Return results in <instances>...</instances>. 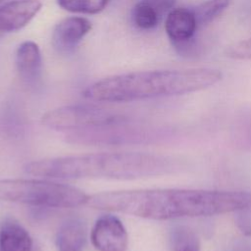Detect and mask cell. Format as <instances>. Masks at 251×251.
I'll list each match as a JSON object with an SVG mask.
<instances>
[{
    "label": "cell",
    "mask_w": 251,
    "mask_h": 251,
    "mask_svg": "<svg viewBox=\"0 0 251 251\" xmlns=\"http://www.w3.org/2000/svg\"><path fill=\"white\" fill-rule=\"evenodd\" d=\"M86 225L77 217L66 219L56 234L58 251H82L86 243Z\"/></svg>",
    "instance_id": "obj_11"
},
{
    "label": "cell",
    "mask_w": 251,
    "mask_h": 251,
    "mask_svg": "<svg viewBox=\"0 0 251 251\" xmlns=\"http://www.w3.org/2000/svg\"><path fill=\"white\" fill-rule=\"evenodd\" d=\"M2 35H3V34L0 32V37H2Z\"/></svg>",
    "instance_id": "obj_21"
},
{
    "label": "cell",
    "mask_w": 251,
    "mask_h": 251,
    "mask_svg": "<svg viewBox=\"0 0 251 251\" xmlns=\"http://www.w3.org/2000/svg\"><path fill=\"white\" fill-rule=\"evenodd\" d=\"M1 1H2V0H0V2H1Z\"/></svg>",
    "instance_id": "obj_22"
},
{
    "label": "cell",
    "mask_w": 251,
    "mask_h": 251,
    "mask_svg": "<svg viewBox=\"0 0 251 251\" xmlns=\"http://www.w3.org/2000/svg\"><path fill=\"white\" fill-rule=\"evenodd\" d=\"M250 207L235 211V223L241 232L247 236L251 235V211Z\"/></svg>",
    "instance_id": "obj_18"
},
{
    "label": "cell",
    "mask_w": 251,
    "mask_h": 251,
    "mask_svg": "<svg viewBox=\"0 0 251 251\" xmlns=\"http://www.w3.org/2000/svg\"><path fill=\"white\" fill-rule=\"evenodd\" d=\"M86 204L94 209L150 220L208 217L251 206V193L235 190L138 189L96 193Z\"/></svg>",
    "instance_id": "obj_1"
},
{
    "label": "cell",
    "mask_w": 251,
    "mask_h": 251,
    "mask_svg": "<svg viewBox=\"0 0 251 251\" xmlns=\"http://www.w3.org/2000/svg\"><path fill=\"white\" fill-rule=\"evenodd\" d=\"M228 251H251V245L247 243H238L231 247Z\"/></svg>",
    "instance_id": "obj_20"
},
{
    "label": "cell",
    "mask_w": 251,
    "mask_h": 251,
    "mask_svg": "<svg viewBox=\"0 0 251 251\" xmlns=\"http://www.w3.org/2000/svg\"><path fill=\"white\" fill-rule=\"evenodd\" d=\"M17 71L20 76L26 82H34L41 74L42 59L38 45L33 41L21 43L15 56Z\"/></svg>",
    "instance_id": "obj_10"
},
{
    "label": "cell",
    "mask_w": 251,
    "mask_h": 251,
    "mask_svg": "<svg viewBox=\"0 0 251 251\" xmlns=\"http://www.w3.org/2000/svg\"><path fill=\"white\" fill-rule=\"evenodd\" d=\"M91 23L82 17H69L60 21L52 32V45L59 53H70L91 30Z\"/></svg>",
    "instance_id": "obj_7"
},
{
    "label": "cell",
    "mask_w": 251,
    "mask_h": 251,
    "mask_svg": "<svg viewBox=\"0 0 251 251\" xmlns=\"http://www.w3.org/2000/svg\"><path fill=\"white\" fill-rule=\"evenodd\" d=\"M176 0H140L131 12L132 22L140 29H151L157 26L167 13L169 14Z\"/></svg>",
    "instance_id": "obj_9"
},
{
    "label": "cell",
    "mask_w": 251,
    "mask_h": 251,
    "mask_svg": "<svg viewBox=\"0 0 251 251\" xmlns=\"http://www.w3.org/2000/svg\"><path fill=\"white\" fill-rule=\"evenodd\" d=\"M222 77L221 71L211 68L132 72L97 80L82 95L99 102H130L203 90Z\"/></svg>",
    "instance_id": "obj_3"
},
{
    "label": "cell",
    "mask_w": 251,
    "mask_h": 251,
    "mask_svg": "<svg viewBox=\"0 0 251 251\" xmlns=\"http://www.w3.org/2000/svg\"><path fill=\"white\" fill-rule=\"evenodd\" d=\"M0 251H1V249H0Z\"/></svg>",
    "instance_id": "obj_23"
},
{
    "label": "cell",
    "mask_w": 251,
    "mask_h": 251,
    "mask_svg": "<svg viewBox=\"0 0 251 251\" xmlns=\"http://www.w3.org/2000/svg\"><path fill=\"white\" fill-rule=\"evenodd\" d=\"M173 251H200V241L194 231L185 226H177L171 234Z\"/></svg>",
    "instance_id": "obj_15"
},
{
    "label": "cell",
    "mask_w": 251,
    "mask_h": 251,
    "mask_svg": "<svg viewBox=\"0 0 251 251\" xmlns=\"http://www.w3.org/2000/svg\"><path fill=\"white\" fill-rule=\"evenodd\" d=\"M230 0H206L192 10L197 25L203 26L213 22L229 5Z\"/></svg>",
    "instance_id": "obj_14"
},
{
    "label": "cell",
    "mask_w": 251,
    "mask_h": 251,
    "mask_svg": "<svg viewBox=\"0 0 251 251\" xmlns=\"http://www.w3.org/2000/svg\"><path fill=\"white\" fill-rule=\"evenodd\" d=\"M197 27L194 14L190 10L183 8L175 9L167 15L165 29L172 43L192 38Z\"/></svg>",
    "instance_id": "obj_12"
},
{
    "label": "cell",
    "mask_w": 251,
    "mask_h": 251,
    "mask_svg": "<svg viewBox=\"0 0 251 251\" xmlns=\"http://www.w3.org/2000/svg\"><path fill=\"white\" fill-rule=\"evenodd\" d=\"M88 195L64 183L45 179H0V200L38 207L75 208L86 204Z\"/></svg>",
    "instance_id": "obj_4"
},
{
    "label": "cell",
    "mask_w": 251,
    "mask_h": 251,
    "mask_svg": "<svg viewBox=\"0 0 251 251\" xmlns=\"http://www.w3.org/2000/svg\"><path fill=\"white\" fill-rule=\"evenodd\" d=\"M32 239L16 220L7 219L0 227L1 251H32Z\"/></svg>",
    "instance_id": "obj_13"
},
{
    "label": "cell",
    "mask_w": 251,
    "mask_h": 251,
    "mask_svg": "<svg viewBox=\"0 0 251 251\" xmlns=\"http://www.w3.org/2000/svg\"><path fill=\"white\" fill-rule=\"evenodd\" d=\"M175 49L176 50V52L181 55V56H185V57H194L197 56L199 54V45L198 43L194 40V37L181 41V42H177V43H173Z\"/></svg>",
    "instance_id": "obj_19"
},
{
    "label": "cell",
    "mask_w": 251,
    "mask_h": 251,
    "mask_svg": "<svg viewBox=\"0 0 251 251\" xmlns=\"http://www.w3.org/2000/svg\"><path fill=\"white\" fill-rule=\"evenodd\" d=\"M64 10L78 14H97L103 11L111 0H56Z\"/></svg>",
    "instance_id": "obj_16"
},
{
    "label": "cell",
    "mask_w": 251,
    "mask_h": 251,
    "mask_svg": "<svg viewBox=\"0 0 251 251\" xmlns=\"http://www.w3.org/2000/svg\"><path fill=\"white\" fill-rule=\"evenodd\" d=\"M170 157L139 152H104L33 161L25 167L32 176L54 179H136L177 170Z\"/></svg>",
    "instance_id": "obj_2"
},
{
    "label": "cell",
    "mask_w": 251,
    "mask_h": 251,
    "mask_svg": "<svg viewBox=\"0 0 251 251\" xmlns=\"http://www.w3.org/2000/svg\"><path fill=\"white\" fill-rule=\"evenodd\" d=\"M226 56L233 60H251V37L228 46Z\"/></svg>",
    "instance_id": "obj_17"
},
{
    "label": "cell",
    "mask_w": 251,
    "mask_h": 251,
    "mask_svg": "<svg viewBox=\"0 0 251 251\" xmlns=\"http://www.w3.org/2000/svg\"><path fill=\"white\" fill-rule=\"evenodd\" d=\"M127 121L125 114L98 105L75 104L63 106L47 112L42 124L57 130L76 131Z\"/></svg>",
    "instance_id": "obj_5"
},
{
    "label": "cell",
    "mask_w": 251,
    "mask_h": 251,
    "mask_svg": "<svg viewBox=\"0 0 251 251\" xmlns=\"http://www.w3.org/2000/svg\"><path fill=\"white\" fill-rule=\"evenodd\" d=\"M39 0H13L0 7V32L17 31L25 26L41 9Z\"/></svg>",
    "instance_id": "obj_8"
},
{
    "label": "cell",
    "mask_w": 251,
    "mask_h": 251,
    "mask_svg": "<svg viewBox=\"0 0 251 251\" xmlns=\"http://www.w3.org/2000/svg\"><path fill=\"white\" fill-rule=\"evenodd\" d=\"M91 242L98 251H126L128 237L123 223L115 216L97 219L91 230Z\"/></svg>",
    "instance_id": "obj_6"
}]
</instances>
